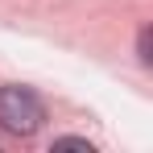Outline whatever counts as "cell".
<instances>
[{"mask_svg": "<svg viewBox=\"0 0 153 153\" xmlns=\"http://www.w3.org/2000/svg\"><path fill=\"white\" fill-rule=\"evenodd\" d=\"M46 124V103L37 100L29 87H0V128L13 137H33L37 128Z\"/></svg>", "mask_w": 153, "mask_h": 153, "instance_id": "6da1fadb", "label": "cell"}, {"mask_svg": "<svg viewBox=\"0 0 153 153\" xmlns=\"http://www.w3.org/2000/svg\"><path fill=\"white\" fill-rule=\"evenodd\" d=\"M54 149H79V153H91L87 141H79V137H62V141H54Z\"/></svg>", "mask_w": 153, "mask_h": 153, "instance_id": "7a4b0ae2", "label": "cell"}, {"mask_svg": "<svg viewBox=\"0 0 153 153\" xmlns=\"http://www.w3.org/2000/svg\"><path fill=\"white\" fill-rule=\"evenodd\" d=\"M137 54H141V62H145V66L153 62V54H149V29H141V42H137Z\"/></svg>", "mask_w": 153, "mask_h": 153, "instance_id": "3957f363", "label": "cell"}]
</instances>
